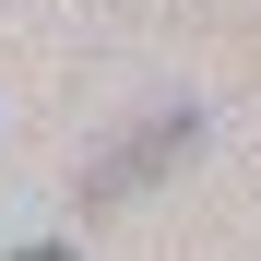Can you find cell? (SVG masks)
<instances>
[{
    "mask_svg": "<svg viewBox=\"0 0 261 261\" xmlns=\"http://www.w3.org/2000/svg\"><path fill=\"white\" fill-rule=\"evenodd\" d=\"M178 154H202V107H154L143 130H119V143L83 166V214H107V202H130V190H154Z\"/></svg>",
    "mask_w": 261,
    "mask_h": 261,
    "instance_id": "1",
    "label": "cell"
},
{
    "mask_svg": "<svg viewBox=\"0 0 261 261\" xmlns=\"http://www.w3.org/2000/svg\"><path fill=\"white\" fill-rule=\"evenodd\" d=\"M12 261H71V249H60V238H36V249H12Z\"/></svg>",
    "mask_w": 261,
    "mask_h": 261,
    "instance_id": "2",
    "label": "cell"
}]
</instances>
